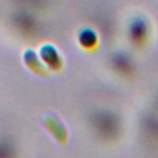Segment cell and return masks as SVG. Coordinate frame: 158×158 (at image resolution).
Listing matches in <instances>:
<instances>
[{
    "instance_id": "6da1fadb",
    "label": "cell",
    "mask_w": 158,
    "mask_h": 158,
    "mask_svg": "<svg viewBox=\"0 0 158 158\" xmlns=\"http://www.w3.org/2000/svg\"><path fill=\"white\" fill-rule=\"evenodd\" d=\"M41 54L43 60H46L49 65L52 67H57L60 63V58L56 51V48H53L52 46H43L41 49Z\"/></svg>"
},
{
    "instance_id": "7a4b0ae2",
    "label": "cell",
    "mask_w": 158,
    "mask_h": 158,
    "mask_svg": "<svg viewBox=\"0 0 158 158\" xmlns=\"http://www.w3.org/2000/svg\"><path fill=\"white\" fill-rule=\"evenodd\" d=\"M96 38H98L96 37V33L93 30H90V28L83 30L80 32V35H79V41H80L81 46H84V47H91V46H94L95 42H96Z\"/></svg>"
}]
</instances>
